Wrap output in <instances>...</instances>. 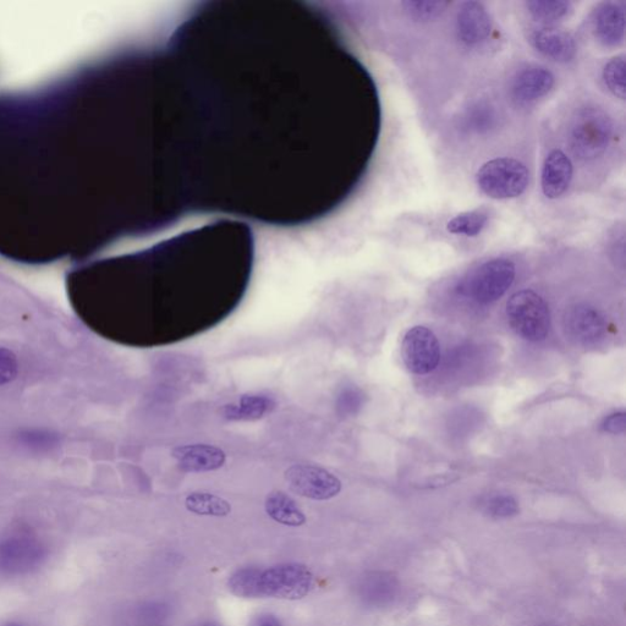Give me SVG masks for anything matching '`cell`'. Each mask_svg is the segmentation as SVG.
<instances>
[{
  "label": "cell",
  "instance_id": "33",
  "mask_svg": "<svg viewBox=\"0 0 626 626\" xmlns=\"http://www.w3.org/2000/svg\"><path fill=\"white\" fill-rule=\"evenodd\" d=\"M5 626H24V625H21V624H8V625H5Z\"/></svg>",
  "mask_w": 626,
  "mask_h": 626
},
{
  "label": "cell",
  "instance_id": "12",
  "mask_svg": "<svg viewBox=\"0 0 626 626\" xmlns=\"http://www.w3.org/2000/svg\"><path fill=\"white\" fill-rule=\"evenodd\" d=\"M556 85V76L543 67H527L520 70L512 81V95L520 104H532L545 98Z\"/></svg>",
  "mask_w": 626,
  "mask_h": 626
},
{
  "label": "cell",
  "instance_id": "30",
  "mask_svg": "<svg viewBox=\"0 0 626 626\" xmlns=\"http://www.w3.org/2000/svg\"><path fill=\"white\" fill-rule=\"evenodd\" d=\"M250 626H284L282 620L272 613H260L251 619Z\"/></svg>",
  "mask_w": 626,
  "mask_h": 626
},
{
  "label": "cell",
  "instance_id": "17",
  "mask_svg": "<svg viewBox=\"0 0 626 626\" xmlns=\"http://www.w3.org/2000/svg\"><path fill=\"white\" fill-rule=\"evenodd\" d=\"M567 321L571 334L582 342L600 338L606 328L600 313L587 306L576 307L569 313Z\"/></svg>",
  "mask_w": 626,
  "mask_h": 626
},
{
  "label": "cell",
  "instance_id": "11",
  "mask_svg": "<svg viewBox=\"0 0 626 626\" xmlns=\"http://www.w3.org/2000/svg\"><path fill=\"white\" fill-rule=\"evenodd\" d=\"M527 41L535 51L557 63H569L576 56L575 38L557 27H534L527 32Z\"/></svg>",
  "mask_w": 626,
  "mask_h": 626
},
{
  "label": "cell",
  "instance_id": "21",
  "mask_svg": "<svg viewBox=\"0 0 626 626\" xmlns=\"http://www.w3.org/2000/svg\"><path fill=\"white\" fill-rule=\"evenodd\" d=\"M490 221V211L487 208H476V210L458 214L447 224L450 234L469 236L474 238L482 233Z\"/></svg>",
  "mask_w": 626,
  "mask_h": 626
},
{
  "label": "cell",
  "instance_id": "9",
  "mask_svg": "<svg viewBox=\"0 0 626 626\" xmlns=\"http://www.w3.org/2000/svg\"><path fill=\"white\" fill-rule=\"evenodd\" d=\"M493 29V20L487 8L480 2L469 0L460 5L455 16V30L461 43L476 47L488 40Z\"/></svg>",
  "mask_w": 626,
  "mask_h": 626
},
{
  "label": "cell",
  "instance_id": "10",
  "mask_svg": "<svg viewBox=\"0 0 626 626\" xmlns=\"http://www.w3.org/2000/svg\"><path fill=\"white\" fill-rule=\"evenodd\" d=\"M625 25V9L619 3L602 2L591 14L592 34L604 47L614 48L622 45Z\"/></svg>",
  "mask_w": 626,
  "mask_h": 626
},
{
  "label": "cell",
  "instance_id": "32",
  "mask_svg": "<svg viewBox=\"0 0 626 626\" xmlns=\"http://www.w3.org/2000/svg\"><path fill=\"white\" fill-rule=\"evenodd\" d=\"M133 626H164L162 624H139V625H133Z\"/></svg>",
  "mask_w": 626,
  "mask_h": 626
},
{
  "label": "cell",
  "instance_id": "27",
  "mask_svg": "<svg viewBox=\"0 0 626 626\" xmlns=\"http://www.w3.org/2000/svg\"><path fill=\"white\" fill-rule=\"evenodd\" d=\"M483 509H485L487 515L497 519L512 518V516L519 513L518 503L510 496L492 497L486 501Z\"/></svg>",
  "mask_w": 626,
  "mask_h": 626
},
{
  "label": "cell",
  "instance_id": "28",
  "mask_svg": "<svg viewBox=\"0 0 626 626\" xmlns=\"http://www.w3.org/2000/svg\"><path fill=\"white\" fill-rule=\"evenodd\" d=\"M18 375V361L8 349L0 348V386L10 383Z\"/></svg>",
  "mask_w": 626,
  "mask_h": 626
},
{
  "label": "cell",
  "instance_id": "4",
  "mask_svg": "<svg viewBox=\"0 0 626 626\" xmlns=\"http://www.w3.org/2000/svg\"><path fill=\"white\" fill-rule=\"evenodd\" d=\"M530 174L524 163L514 158L488 161L476 174V183L483 194L494 200L515 199L529 186Z\"/></svg>",
  "mask_w": 626,
  "mask_h": 626
},
{
  "label": "cell",
  "instance_id": "8",
  "mask_svg": "<svg viewBox=\"0 0 626 626\" xmlns=\"http://www.w3.org/2000/svg\"><path fill=\"white\" fill-rule=\"evenodd\" d=\"M402 356L405 366L415 375H427L436 370L441 348L435 333L426 327L411 328L403 340Z\"/></svg>",
  "mask_w": 626,
  "mask_h": 626
},
{
  "label": "cell",
  "instance_id": "13",
  "mask_svg": "<svg viewBox=\"0 0 626 626\" xmlns=\"http://www.w3.org/2000/svg\"><path fill=\"white\" fill-rule=\"evenodd\" d=\"M178 468L188 474L216 471L223 468L227 455L221 448L210 444H188L173 449Z\"/></svg>",
  "mask_w": 626,
  "mask_h": 626
},
{
  "label": "cell",
  "instance_id": "18",
  "mask_svg": "<svg viewBox=\"0 0 626 626\" xmlns=\"http://www.w3.org/2000/svg\"><path fill=\"white\" fill-rule=\"evenodd\" d=\"M525 7L531 18L542 27H554L574 13V5L565 0H530Z\"/></svg>",
  "mask_w": 626,
  "mask_h": 626
},
{
  "label": "cell",
  "instance_id": "3",
  "mask_svg": "<svg viewBox=\"0 0 626 626\" xmlns=\"http://www.w3.org/2000/svg\"><path fill=\"white\" fill-rule=\"evenodd\" d=\"M313 587L315 576L306 565L299 563H283L266 569L260 568L258 574V598L296 601L310 595Z\"/></svg>",
  "mask_w": 626,
  "mask_h": 626
},
{
  "label": "cell",
  "instance_id": "2",
  "mask_svg": "<svg viewBox=\"0 0 626 626\" xmlns=\"http://www.w3.org/2000/svg\"><path fill=\"white\" fill-rule=\"evenodd\" d=\"M612 136L613 122L603 109H581L570 128L571 151L582 161H592L606 152Z\"/></svg>",
  "mask_w": 626,
  "mask_h": 626
},
{
  "label": "cell",
  "instance_id": "19",
  "mask_svg": "<svg viewBox=\"0 0 626 626\" xmlns=\"http://www.w3.org/2000/svg\"><path fill=\"white\" fill-rule=\"evenodd\" d=\"M394 587V581L391 579V576L371 573L364 576L359 582L358 595L366 606L377 607L389 601V598L393 596Z\"/></svg>",
  "mask_w": 626,
  "mask_h": 626
},
{
  "label": "cell",
  "instance_id": "26",
  "mask_svg": "<svg viewBox=\"0 0 626 626\" xmlns=\"http://www.w3.org/2000/svg\"><path fill=\"white\" fill-rule=\"evenodd\" d=\"M603 81L612 95L625 100L626 96V63L624 56L614 57L603 69Z\"/></svg>",
  "mask_w": 626,
  "mask_h": 626
},
{
  "label": "cell",
  "instance_id": "6",
  "mask_svg": "<svg viewBox=\"0 0 626 626\" xmlns=\"http://www.w3.org/2000/svg\"><path fill=\"white\" fill-rule=\"evenodd\" d=\"M507 315L510 325L521 338L540 342L547 337L551 327L546 301L532 290H521L509 299Z\"/></svg>",
  "mask_w": 626,
  "mask_h": 626
},
{
  "label": "cell",
  "instance_id": "1",
  "mask_svg": "<svg viewBox=\"0 0 626 626\" xmlns=\"http://www.w3.org/2000/svg\"><path fill=\"white\" fill-rule=\"evenodd\" d=\"M48 557V547L30 527H15L0 537V576L19 578L34 573Z\"/></svg>",
  "mask_w": 626,
  "mask_h": 626
},
{
  "label": "cell",
  "instance_id": "16",
  "mask_svg": "<svg viewBox=\"0 0 626 626\" xmlns=\"http://www.w3.org/2000/svg\"><path fill=\"white\" fill-rule=\"evenodd\" d=\"M266 513L278 524L290 527H299L306 523V515L299 504L283 491H273L265 501Z\"/></svg>",
  "mask_w": 626,
  "mask_h": 626
},
{
  "label": "cell",
  "instance_id": "25",
  "mask_svg": "<svg viewBox=\"0 0 626 626\" xmlns=\"http://www.w3.org/2000/svg\"><path fill=\"white\" fill-rule=\"evenodd\" d=\"M258 574L260 567L240 568L228 580V589L241 598H258Z\"/></svg>",
  "mask_w": 626,
  "mask_h": 626
},
{
  "label": "cell",
  "instance_id": "14",
  "mask_svg": "<svg viewBox=\"0 0 626 626\" xmlns=\"http://www.w3.org/2000/svg\"><path fill=\"white\" fill-rule=\"evenodd\" d=\"M574 168L563 151L553 150L543 163L541 188L549 200H557L568 191L573 180Z\"/></svg>",
  "mask_w": 626,
  "mask_h": 626
},
{
  "label": "cell",
  "instance_id": "31",
  "mask_svg": "<svg viewBox=\"0 0 626 626\" xmlns=\"http://www.w3.org/2000/svg\"><path fill=\"white\" fill-rule=\"evenodd\" d=\"M190 626H223V625L221 623L216 622V620L207 619V620H201V622H197Z\"/></svg>",
  "mask_w": 626,
  "mask_h": 626
},
{
  "label": "cell",
  "instance_id": "22",
  "mask_svg": "<svg viewBox=\"0 0 626 626\" xmlns=\"http://www.w3.org/2000/svg\"><path fill=\"white\" fill-rule=\"evenodd\" d=\"M173 615V606L167 601L147 600L137 603L131 611L135 624H162Z\"/></svg>",
  "mask_w": 626,
  "mask_h": 626
},
{
  "label": "cell",
  "instance_id": "15",
  "mask_svg": "<svg viewBox=\"0 0 626 626\" xmlns=\"http://www.w3.org/2000/svg\"><path fill=\"white\" fill-rule=\"evenodd\" d=\"M277 403L268 395L247 394L224 406L222 414L228 421H257L271 414Z\"/></svg>",
  "mask_w": 626,
  "mask_h": 626
},
{
  "label": "cell",
  "instance_id": "23",
  "mask_svg": "<svg viewBox=\"0 0 626 626\" xmlns=\"http://www.w3.org/2000/svg\"><path fill=\"white\" fill-rule=\"evenodd\" d=\"M15 441L31 452L43 453L57 448L60 437L58 433L42 428H25L16 433Z\"/></svg>",
  "mask_w": 626,
  "mask_h": 626
},
{
  "label": "cell",
  "instance_id": "24",
  "mask_svg": "<svg viewBox=\"0 0 626 626\" xmlns=\"http://www.w3.org/2000/svg\"><path fill=\"white\" fill-rule=\"evenodd\" d=\"M402 5L409 18L417 23H431L446 12L450 3L446 0H406Z\"/></svg>",
  "mask_w": 626,
  "mask_h": 626
},
{
  "label": "cell",
  "instance_id": "29",
  "mask_svg": "<svg viewBox=\"0 0 626 626\" xmlns=\"http://www.w3.org/2000/svg\"><path fill=\"white\" fill-rule=\"evenodd\" d=\"M626 428V415L625 413H617L611 416H608L606 420L603 421L602 430L604 432L613 433V435H618V433H622Z\"/></svg>",
  "mask_w": 626,
  "mask_h": 626
},
{
  "label": "cell",
  "instance_id": "20",
  "mask_svg": "<svg viewBox=\"0 0 626 626\" xmlns=\"http://www.w3.org/2000/svg\"><path fill=\"white\" fill-rule=\"evenodd\" d=\"M185 507L189 512L202 516L223 518L232 512V505L216 494L192 492L185 499Z\"/></svg>",
  "mask_w": 626,
  "mask_h": 626
},
{
  "label": "cell",
  "instance_id": "5",
  "mask_svg": "<svg viewBox=\"0 0 626 626\" xmlns=\"http://www.w3.org/2000/svg\"><path fill=\"white\" fill-rule=\"evenodd\" d=\"M515 276L516 268L512 261L496 258L474 269L461 284V293L479 304H491L507 293Z\"/></svg>",
  "mask_w": 626,
  "mask_h": 626
},
{
  "label": "cell",
  "instance_id": "7",
  "mask_svg": "<svg viewBox=\"0 0 626 626\" xmlns=\"http://www.w3.org/2000/svg\"><path fill=\"white\" fill-rule=\"evenodd\" d=\"M291 491L312 501H328L342 491V482L332 472L311 464H294L284 472Z\"/></svg>",
  "mask_w": 626,
  "mask_h": 626
}]
</instances>
